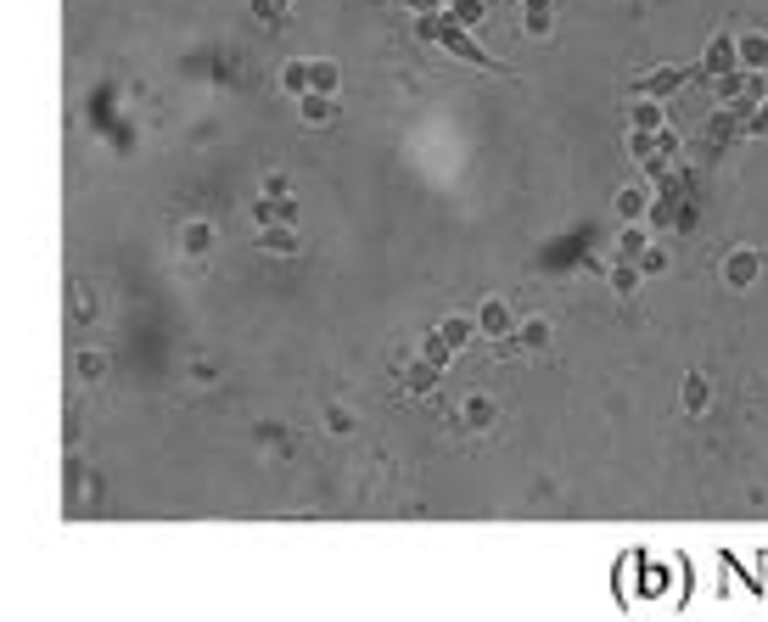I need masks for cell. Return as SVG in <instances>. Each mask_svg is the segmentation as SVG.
<instances>
[{"label":"cell","instance_id":"cell-1","mask_svg":"<svg viewBox=\"0 0 768 622\" xmlns=\"http://www.w3.org/2000/svg\"><path fill=\"white\" fill-rule=\"evenodd\" d=\"M438 45H443V51H449V57H460V62H471V68H499V62H494V57H488L483 45L471 40V34H466V29H460V23H455V17H449V12H438Z\"/></svg>","mask_w":768,"mask_h":622},{"label":"cell","instance_id":"cell-2","mask_svg":"<svg viewBox=\"0 0 768 622\" xmlns=\"http://www.w3.org/2000/svg\"><path fill=\"white\" fill-rule=\"evenodd\" d=\"M690 79H696V68H679V62H673V68H651V73H640V79H634V96H679L684 85H690Z\"/></svg>","mask_w":768,"mask_h":622},{"label":"cell","instance_id":"cell-3","mask_svg":"<svg viewBox=\"0 0 768 622\" xmlns=\"http://www.w3.org/2000/svg\"><path fill=\"white\" fill-rule=\"evenodd\" d=\"M471 326H477V337H511L516 331V320H511V309H505V303H499V297H483V303H477V314H471Z\"/></svg>","mask_w":768,"mask_h":622},{"label":"cell","instance_id":"cell-4","mask_svg":"<svg viewBox=\"0 0 768 622\" xmlns=\"http://www.w3.org/2000/svg\"><path fill=\"white\" fill-rule=\"evenodd\" d=\"M757 275H763V253H757V247H735V253L724 258V281L735 286V292H746Z\"/></svg>","mask_w":768,"mask_h":622},{"label":"cell","instance_id":"cell-5","mask_svg":"<svg viewBox=\"0 0 768 622\" xmlns=\"http://www.w3.org/2000/svg\"><path fill=\"white\" fill-rule=\"evenodd\" d=\"M735 68H740V62H735V34H712L707 51H701V73L718 79V73H735Z\"/></svg>","mask_w":768,"mask_h":622},{"label":"cell","instance_id":"cell-6","mask_svg":"<svg viewBox=\"0 0 768 622\" xmlns=\"http://www.w3.org/2000/svg\"><path fill=\"white\" fill-rule=\"evenodd\" d=\"M662 118H668V113H662V101H656V96H634V101H628V124L640 129V135H656Z\"/></svg>","mask_w":768,"mask_h":622},{"label":"cell","instance_id":"cell-7","mask_svg":"<svg viewBox=\"0 0 768 622\" xmlns=\"http://www.w3.org/2000/svg\"><path fill=\"white\" fill-rule=\"evenodd\" d=\"M735 62L746 73H763L768 68V34H740V40H735Z\"/></svg>","mask_w":768,"mask_h":622},{"label":"cell","instance_id":"cell-8","mask_svg":"<svg viewBox=\"0 0 768 622\" xmlns=\"http://www.w3.org/2000/svg\"><path fill=\"white\" fill-rule=\"evenodd\" d=\"M432 337H438L443 348H449V354H460V348H466V342L477 337V326H471L466 314H449V320H438V331H432Z\"/></svg>","mask_w":768,"mask_h":622},{"label":"cell","instance_id":"cell-9","mask_svg":"<svg viewBox=\"0 0 768 622\" xmlns=\"http://www.w3.org/2000/svg\"><path fill=\"white\" fill-rule=\"evenodd\" d=\"M460 410H466V426H471V432H488V426L499 421V404H494L488 393H471L466 404H460Z\"/></svg>","mask_w":768,"mask_h":622},{"label":"cell","instance_id":"cell-10","mask_svg":"<svg viewBox=\"0 0 768 622\" xmlns=\"http://www.w3.org/2000/svg\"><path fill=\"white\" fill-rule=\"evenodd\" d=\"M707 141H712V146H735V141H740V113L718 107V113L707 118Z\"/></svg>","mask_w":768,"mask_h":622},{"label":"cell","instance_id":"cell-11","mask_svg":"<svg viewBox=\"0 0 768 622\" xmlns=\"http://www.w3.org/2000/svg\"><path fill=\"white\" fill-rule=\"evenodd\" d=\"M258 247H264V253H298L303 236L292 225H264V230H258Z\"/></svg>","mask_w":768,"mask_h":622},{"label":"cell","instance_id":"cell-12","mask_svg":"<svg viewBox=\"0 0 768 622\" xmlns=\"http://www.w3.org/2000/svg\"><path fill=\"white\" fill-rule=\"evenodd\" d=\"M337 85H342V68L331 57L309 62V90H314V96H337Z\"/></svg>","mask_w":768,"mask_h":622},{"label":"cell","instance_id":"cell-13","mask_svg":"<svg viewBox=\"0 0 768 622\" xmlns=\"http://www.w3.org/2000/svg\"><path fill=\"white\" fill-rule=\"evenodd\" d=\"M298 118L303 124H331V118H337V96H298Z\"/></svg>","mask_w":768,"mask_h":622},{"label":"cell","instance_id":"cell-14","mask_svg":"<svg viewBox=\"0 0 768 622\" xmlns=\"http://www.w3.org/2000/svg\"><path fill=\"white\" fill-rule=\"evenodd\" d=\"M555 23V0H522V29L527 34H550Z\"/></svg>","mask_w":768,"mask_h":622},{"label":"cell","instance_id":"cell-15","mask_svg":"<svg viewBox=\"0 0 768 622\" xmlns=\"http://www.w3.org/2000/svg\"><path fill=\"white\" fill-rule=\"evenodd\" d=\"M550 337H555V326L544 320V314H533V320H522V326H516V342H522V348H533V354H539V348H550Z\"/></svg>","mask_w":768,"mask_h":622},{"label":"cell","instance_id":"cell-16","mask_svg":"<svg viewBox=\"0 0 768 622\" xmlns=\"http://www.w3.org/2000/svg\"><path fill=\"white\" fill-rule=\"evenodd\" d=\"M645 208H651V197H645V185H623V191H617V213H623L628 225H640V219H645Z\"/></svg>","mask_w":768,"mask_h":622},{"label":"cell","instance_id":"cell-17","mask_svg":"<svg viewBox=\"0 0 768 622\" xmlns=\"http://www.w3.org/2000/svg\"><path fill=\"white\" fill-rule=\"evenodd\" d=\"M645 247H651V230L645 225H628L623 236H617V258H623V264H640Z\"/></svg>","mask_w":768,"mask_h":622},{"label":"cell","instance_id":"cell-18","mask_svg":"<svg viewBox=\"0 0 768 622\" xmlns=\"http://www.w3.org/2000/svg\"><path fill=\"white\" fill-rule=\"evenodd\" d=\"M214 247V225L208 219H191V225L180 230V253H208Z\"/></svg>","mask_w":768,"mask_h":622},{"label":"cell","instance_id":"cell-19","mask_svg":"<svg viewBox=\"0 0 768 622\" xmlns=\"http://www.w3.org/2000/svg\"><path fill=\"white\" fill-rule=\"evenodd\" d=\"M443 370L432 365V359H415L410 370H404V393H432V382H438Z\"/></svg>","mask_w":768,"mask_h":622},{"label":"cell","instance_id":"cell-20","mask_svg":"<svg viewBox=\"0 0 768 622\" xmlns=\"http://www.w3.org/2000/svg\"><path fill=\"white\" fill-rule=\"evenodd\" d=\"M679 404L690 415H701L707 410V376H701V370H690V376H684V387H679Z\"/></svg>","mask_w":768,"mask_h":622},{"label":"cell","instance_id":"cell-21","mask_svg":"<svg viewBox=\"0 0 768 622\" xmlns=\"http://www.w3.org/2000/svg\"><path fill=\"white\" fill-rule=\"evenodd\" d=\"M640 281H645L640 264H623V258L612 264V292H617V297H634V292H640Z\"/></svg>","mask_w":768,"mask_h":622},{"label":"cell","instance_id":"cell-22","mask_svg":"<svg viewBox=\"0 0 768 622\" xmlns=\"http://www.w3.org/2000/svg\"><path fill=\"white\" fill-rule=\"evenodd\" d=\"M449 17H455L460 29H471V23L488 17V0H449Z\"/></svg>","mask_w":768,"mask_h":622},{"label":"cell","instance_id":"cell-23","mask_svg":"<svg viewBox=\"0 0 768 622\" xmlns=\"http://www.w3.org/2000/svg\"><path fill=\"white\" fill-rule=\"evenodd\" d=\"M281 90H286V96H309V62H286V68H281Z\"/></svg>","mask_w":768,"mask_h":622},{"label":"cell","instance_id":"cell-24","mask_svg":"<svg viewBox=\"0 0 768 622\" xmlns=\"http://www.w3.org/2000/svg\"><path fill=\"white\" fill-rule=\"evenodd\" d=\"M673 213H679V202H673V197H656L651 208H645V230H668Z\"/></svg>","mask_w":768,"mask_h":622},{"label":"cell","instance_id":"cell-25","mask_svg":"<svg viewBox=\"0 0 768 622\" xmlns=\"http://www.w3.org/2000/svg\"><path fill=\"white\" fill-rule=\"evenodd\" d=\"M740 135H757V141H768V96L757 101L746 118H740Z\"/></svg>","mask_w":768,"mask_h":622},{"label":"cell","instance_id":"cell-26","mask_svg":"<svg viewBox=\"0 0 768 622\" xmlns=\"http://www.w3.org/2000/svg\"><path fill=\"white\" fill-rule=\"evenodd\" d=\"M628 157H634V163H651V157H656V135H640V129H628Z\"/></svg>","mask_w":768,"mask_h":622},{"label":"cell","instance_id":"cell-27","mask_svg":"<svg viewBox=\"0 0 768 622\" xmlns=\"http://www.w3.org/2000/svg\"><path fill=\"white\" fill-rule=\"evenodd\" d=\"M253 17H264V23H286V0H253Z\"/></svg>","mask_w":768,"mask_h":622},{"label":"cell","instance_id":"cell-28","mask_svg":"<svg viewBox=\"0 0 768 622\" xmlns=\"http://www.w3.org/2000/svg\"><path fill=\"white\" fill-rule=\"evenodd\" d=\"M656 157H668V163H673V157H679V135H673L668 124L656 129Z\"/></svg>","mask_w":768,"mask_h":622},{"label":"cell","instance_id":"cell-29","mask_svg":"<svg viewBox=\"0 0 768 622\" xmlns=\"http://www.w3.org/2000/svg\"><path fill=\"white\" fill-rule=\"evenodd\" d=\"M656 269H668V253H662V247H645V253H640V275H656Z\"/></svg>","mask_w":768,"mask_h":622},{"label":"cell","instance_id":"cell-30","mask_svg":"<svg viewBox=\"0 0 768 622\" xmlns=\"http://www.w3.org/2000/svg\"><path fill=\"white\" fill-rule=\"evenodd\" d=\"M101 365H107V359H101V354H79V376H90V382H96V376H101Z\"/></svg>","mask_w":768,"mask_h":622},{"label":"cell","instance_id":"cell-31","mask_svg":"<svg viewBox=\"0 0 768 622\" xmlns=\"http://www.w3.org/2000/svg\"><path fill=\"white\" fill-rule=\"evenodd\" d=\"M286 191H292V185H286V174H270V180H264V197H286Z\"/></svg>","mask_w":768,"mask_h":622},{"label":"cell","instance_id":"cell-32","mask_svg":"<svg viewBox=\"0 0 768 622\" xmlns=\"http://www.w3.org/2000/svg\"><path fill=\"white\" fill-rule=\"evenodd\" d=\"M404 6H410L415 17H427V12H443V0H404Z\"/></svg>","mask_w":768,"mask_h":622}]
</instances>
